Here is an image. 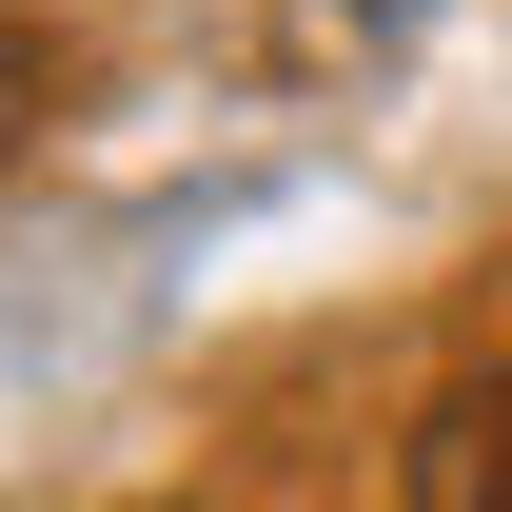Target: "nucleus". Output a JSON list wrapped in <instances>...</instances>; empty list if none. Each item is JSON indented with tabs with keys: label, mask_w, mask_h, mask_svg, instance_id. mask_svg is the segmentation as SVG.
<instances>
[{
	"label": "nucleus",
	"mask_w": 512,
	"mask_h": 512,
	"mask_svg": "<svg viewBox=\"0 0 512 512\" xmlns=\"http://www.w3.org/2000/svg\"><path fill=\"white\" fill-rule=\"evenodd\" d=\"M414 512H512V375H453L414 414Z\"/></svg>",
	"instance_id": "f257e3e1"
},
{
	"label": "nucleus",
	"mask_w": 512,
	"mask_h": 512,
	"mask_svg": "<svg viewBox=\"0 0 512 512\" xmlns=\"http://www.w3.org/2000/svg\"><path fill=\"white\" fill-rule=\"evenodd\" d=\"M20 99H40V79H20V40H0V138H20Z\"/></svg>",
	"instance_id": "f03ea898"
}]
</instances>
